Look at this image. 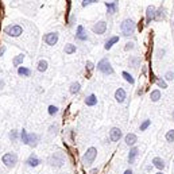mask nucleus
<instances>
[{"label": "nucleus", "mask_w": 174, "mask_h": 174, "mask_svg": "<svg viewBox=\"0 0 174 174\" xmlns=\"http://www.w3.org/2000/svg\"><path fill=\"white\" fill-rule=\"evenodd\" d=\"M153 165H154L157 169H159V170H163V169H165V162H163V159L159 158V157H155V158L153 159Z\"/></svg>", "instance_id": "obj_25"}, {"label": "nucleus", "mask_w": 174, "mask_h": 174, "mask_svg": "<svg viewBox=\"0 0 174 174\" xmlns=\"http://www.w3.org/2000/svg\"><path fill=\"white\" fill-rule=\"evenodd\" d=\"M157 174H163V173H162V172H159V173H157Z\"/></svg>", "instance_id": "obj_48"}, {"label": "nucleus", "mask_w": 174, "mask_h": 174, "mask_svg": "<svg viewBox=\"0 0 174 174\" xmlns=\"http://www.w3.org/2000/svg\"><path fill=\"white\" fill-rule=\"evenodd\" d=\"M124 142L127 146H134V144L138 142V136H136L135 134H127L124 138Z\"/></svg>", "instance_id": "obj_16"}, {"label": "nucleus", "mask_w": 174, "mask_h": 174, "mask_svg": "<svg viewBox=\"0 0 174 174\" xmlns=\"http://www.w3.org/2000/svg\"><path fill=\"white\" fill-rule=\"evenodd\" d=\"M155 12H157V8L154 6H149L146 8V23L147 24L151 23V20L155 19Z\"/></svg>", "instance_id": "obj_10"}, {"label": "nucleus", "mask_w": 174, "mask_h": 174, "mask_svg": "<svg viewBox=\"0 0 174 174\" xmlns=\"http://www.w3.org/2000/svg\"><path fill=\"white\" fill-rule=\"evenodd\" d=\"M50 166H54V168H61L62 165L65 163V158L61 153H54L53 155H50L49 159H47Z\"/></svg>", "instance_id": "obj_4"}, {"label": "nucleus", "mask_w": 174, "mask_h": 174, "mask_svg": "<svg viewBox=\"0 0 174 174\" xmlns=\"http://www.w3.org/2000/svg\"><path fill=\"white\" fill-rule=\"evenodd\" d=\"M47 68H49V62H47L46 60H39L38 65H36V70H38L39 73H43L47 70Z\"/></svg>", "instance_id": "obj_19"}, {"label": "nucleus", "mask_w": 174, "mask_h": 174, "mask_svg": "<svg viewBox=\"0 0 174 174\" xmlns=\"http://www.w3.org/2000/svg\"><path fill=\"white\" fill-rule=\"evenodd\" d=\"M19 138H20L22 142H23V143L26 144V140H27V132H26V129H22V131H20Z\"/></svg>", "instance_id": "obj_36"}, {"label": "nucleus", "mask_w": 174, "mask_h": 174, "mask_svg": "<svg viewBox=\"0 0 174 174\" xmlns=\"http://www.w3.org/2000/svg\"><path fill=\"white\" fill-rule=\"evenodd\" d=\"M2 162L7 168H14L18 163V155L15 153H6L2 158Z\"/></svg>", "instance_id": "obj_6"}, {"label": "nucleus", "mask_w": 174, "mask_h": 174, "mask_svg": "<svg viewBox=\"0 0 174 174\" xmlns=\"http://www.w3.org/2000/svg\"><path fill=\"white\" fill-rule=\"evenodd\" d=\"M115 99H116L117 103H124L125 99H127V93H125V91L123 89V88H119L116 92H115Z\"/></svg>", "instance_id": "obj_14"}, {"label": "nucleus", "mask_w": 174, "mask_h": 174, "mask_svg": "<svg viewBox=\"0 0 174 174\" xmlns=\"http://www.w3.org/2000/svg\"><path fill=\"white\" fill-rule=\"evenodd\" d=\"M26 163H27L28 166H30V168H36V166H38L39 163H40V159L36 157L35 154H31L30 157L27 158V161H26Z\"/></svg>", "instance_id": "obj_15"}, {"label": "nucleus", "mask_w": 174, "mask_h": 174, "mask_svg": "<svg viewBox=\"0 0 174 174\" xmlns=\"http://www.w3.org/2000/svg\"><path fill=\"white\" fill-rule=\"evenodd\" d=\"M95 69V64L93 62H91V61H88L87 62V70H88V77L91 76V73H92V70Z\"/></svg>", "instance_id": "obj_34"}, {"label": "nucleus", "mask_w": 174, "mask_h": 174, "mask_svg": "<svg viewBox=\"0 0 174 174\" xmlns=\"http://www.w3.org/2000/svg\"><path fill=\"white\" fill-rule=\"evenodd\" d=\"M85 104L88 107H95L97 104V97H96V95L91 93L89 96H87V99H85Z\"/></svg>", "instance_id": "obj_18"}, {"label": "nucleus", "mask_w": 174, "mask_h": 174, "mask_svg": "<svg viewBox=\"0 0 174 174\" xmlns=\"http://www.w3.org/2000/svg\"><path fill=\"white\" fill-rule=\"evenodd\" d=\"M96 68H97V70L99 72H101L103 74H113V68H112L111 62L107 60V58L100 60L97 62V65H96Z\"/></svg>", "instance_id": "obj_2"}, {"label": "nucleus", "mask_w": 174, "mask_h": 174, "mask_svg": "<svg viewBox=\"0 0 174 174\" xmlns=\"http://www.w3.org/2000/svg\"><path fill=\"white\" fill-rule=\"evenodd\" d=\"M173 6H174V4H173Z\"/></svg>", "instance_id": "obj_51"}, {"label": "nucleus", "mask_w": 174, "mask_h": 174, "mask_svg": "<svg viewBox=\"0 0 174 174\" xmlns=\"http://www.w3.org/2000/svg\"><path fill=\"white\" fill-rule=\"evenodd\" d=\"M92 31H93L95 34H97V35H103V34H104V32L107 31V22H104V20L97 22L96 24H93V27H92Z\"/></svg>", "instance_id": "obj_8"}, {"label": "nucleus", "mask_w": 174, "mask_h": 174, "mask_svg": "<svg viewBox=\"0 0 174 174\" xmlns=\"http://www.w3.org/2000/svg\"><path fill=\"white\" fill-rule=\"evenodd\" d=\"M76 39L77 40H81V42H85L88 40V32L87 30L84 28V26H77V30H76Z\"/></svg>", "instance_id": "obj_9"}, {"label": "nucleus", "mask_w": 174, "mask_h": 174, "mask_svg": "<svg viewBox=\"0 0 174 174\" xmlns=\"http://www.w3.org/2000/svg\"><path fill=\"white\" fill-rule=\"evenodd\" d=\"M120 138H121V129L117 128V127L111 128V131H109V139H111V142H117V140H120Z\"/></svg>", "instance_id": "obj_11"}, {"label": "nucleus", "mask_w": 174, "mask_h": 174, "mask_svg": "<svg viewBox=\"0 0 174 174\" xmlns=\"http://www.w3.org/2000/svg\"><path fill=\"white\" fill-rule=\"evenodd\" d=\"M58 38H60V35H58L57 31L47 32V34L43 35V42H45L46 45H49V46H54L55 43L58 42Z\"/></svg>", "instance_id": "obj_7"}, {"label": "nucleus", "mask_w": 174, "mask_h": 174, "mask_svg": "<svg viewBox=\"0 0 174 174\" xmlns=\"http://www.w3.org/2000/svg\"><path fill=\"white\" fill-rule=\"evenodd\" d=\"M165 18H166V10L163 8V7H161V8L157 10V12H155V19L154 20L159 22V20H163Z\"/></svg>", "instance_id": "obj_23"}, {"label": "nucleus", "mask_w": 174, "mask_h": 174, "mask_svg": "<svg viewBox=\"0 0 174 174\" xmlns=\"http://www.w3.org/2000/svg\"><path fill=\"white\" fill-rule=\"evenodd\" d=\"M138 30H139V31L143 30V20H140L139 23H138Z\"/></svg>", "instance_id": "obj_44"}, {"label": "nucleus", "mask_w": 174, "mask_h": 174, "mask_svg": "<svg viewBox=\"0 0 174 174\" xmlns=\"http://www.w3.org/2000/svg\"><path fill=\"white\" fill-rule=\"evenodd\" d=\"M4 85H6V83H4V80H2L0 79V91L3 89V88H4Z\"/></svg>", "instance_id": "obj_46"}, {"label": "nucleus", "mask_w": 174, "mask_h": 174, "mask_svg": "<svg viewBox=\"0 0 174 174\" xmlns=\"http://www.w3.org/2000/svg\"><path fill=\"white\" fill-rule=\"evenodd\" d=\"M173 27H174V20H173Z\"/></svg>", "instance_id": "obj_49"}, {"label": "nucleus", "mask_w": 174, "mask_h": 174, "mask_svg": "<svg viewBox=\"0 0 174 174\" xmlns=\"http://www.w3.org/2000/svg\"><path fill=\"white\" fill-rule=\"evenodd\" d=\"M23 61H24V54H18L12 60V65L15 66V68H19V66L23 64Z\"/></svg>", "instance_id": "obj_26"}, {"label": "nucleus", "mask_w": 174, "mask_h": 174, "mask_svg": "<svg viewBox=\"0 0 174 174\" xmlns=\"http://www.w3.org/2000/svg\"><path fill=\"white\" fill-rule=\"evenodd\" d=\"M80 91H81V84L80 83H72V84H70L69 92L72 95H79Z\"/></svg>", "instance_id": "obj_24"}, {"label": "nucleus", "mask_w": 174, "mask_h": 174, "mask_svg": "<svg viewBox=\"0 0 174 174\" xmlns=\"http://www.w3.org/2000/svg\"><path fill=\"white\" fill-rule=\"evenodd\" d=\"M128 64H129V66H132V68H138L140 65V58L139 57H129Z\"/></svg>", "instance_id": "obj_28"}, {"label": "nucleus", "mask_w": 174, "mask_h": 174, "mask_svg": "<svg viewBox=\"0 0 174 174\" xmlns=\"http://www.w3.org/2000/svg\"><path fill=\"white\" fill-rule=\"evenodd\" d=\"M96 3H97V0H84V2L81 3V6H83V7H88L91 4H96Z\"/></svg>", "instance_id": "obj_38"}, {"label": "nucleus", "mask_w": 174, "mask_h": 174, "mask_svg": "<svg viewBox=\"0 0 174 174\" xmlns=\"http://www.w3.org/2000/svg\"><path fill=\"white\" fill-rule=\"evenodd\" d=\"M47 112H49V115H55L58 112V107H55V105H49V108H47Z\"/></svg>", "instance_id": "obj_33"}, {"label": "nucleus", "mask_w": 174, "mask_h": 174, "mask_svg": "<svg viewBox=\"0 0 174 174\" xmlns=\"http://www.w3.org/2000/svg\"><path fill=\"white\" fill-rule=\"evenodd\" d=\"M150 124H151V120H149V119H146V120H144V121H143V123H142V124H140V127H139V129H140V131H146V129H147V128H149V127H150Z\"/></svg>", "instance_id": "obj_30"}, {"label": "nucleus", "mask_w": 174, "mask_h": 174, "mask_svg": "<svg viewBox=\"0 0 174 174\" xmlns=\"http://www.w3.org/2000/svg\"><path fill=\"white\" fill-rule=\"evenodd\" d=\"M117 42H119V36H117V35H115V36H111V38H109V39H108V40H107V42H105V45H104V49H105V50H109L111 47H112V46L115 45V43H117Z\"/></svg>", "instance_id": "obj_20"}, {"label": "nucleus", "mask_w": 174, "mask_h": 174, "mask_svg": "<svg viewBox=\"0 0 174 174\" xmlns=\"http://www.w3.org/2000/svg\"><path fill=\"white\" fill-rule=\"evenodd\" d=\"M144 93V89H143V88H140V89H138V92H136V95H138V96H142Z\"/></svg>", "instance_id": "obj_45"}, {"label": "nucleus", "mask_w": 174, "mask_h": 174, "mask_svg": "<svg viewBox=\"0 0 174 174\" xmlns=\"http://www.w3.org/2000/svg\"><path fill=\"white\" fill-rule=\"evenodd\" d=\"M96 157H97V150H96L95 147H89V149L87 150V153L84 154V157H83V163L87 165V166L92 165L93 163V161L96 159Z\"/></svg>", "instance_id": "obj_5"}, {"label": "nucleus", "mask_w": 174, "mask_h": 174, "mask_svg": "<svg viewBox=\"0 0 174 174\" xmlns=\"http://www.w3.org/2000/svg\"><path fill=\"white\" fill-rule=\"evenodd\" d=\"M124 174H132V170L131 169H128V170H125Z\"/></svg>", "instance_id": "obj_47"}, {"label": "nucleus", "mask_w": 174, "mask_h": 174, "mask_svg": "<svg viewBox=\"0 0 174 174\" xmlns=\"http://www.w3.org/2000/svg\"><path fill=\"white\" fill-rule=\"evenodd\" d=\"M6 50H7V47H6V46H2V47H0V57H3V55H4Z\"/></svg>", "instance_id": "obj_43"}, {"label": "nucleus", "mask_w": 174, "mask_h": 174, "mask_svg": "<svg viewBox=\"0 0 174 174\" xmlns=\"http://www.w3.org/2000/svg\"><path fill=\"white\" fill-rule=\"evenodd\" d=\"M18 138H19V134H18L16 129H12V131L10 132V139L12 140V142H15V140H18Z\"/></svg>", "instance_id": "obj_32"}, {"label": "nucleus", "mask_w": 174, "mask_h": 174, "mask_svg": "<svg viewBox=\"0 0 174 174\" xmlns=\"http://www.w3.org/2000/svg\"><path fill=\"white\" fill-rule=\"evenodd\" d=\"M165 80L166 81H174V72H166Z\"/></svg>", "instance_id": "obj_37"}, {"label": "nucleus", "mask_w": 174, "mask_h": 174, "mask_svg": "<svg viewBox=\"0 0 174 174\" xmlns=\"http://www.w3.org/2000/svg\"><path fill=\"white\" fill-rule=\"evenodd\" d=\"M57 129H58V124H51L50 128H49V132H50V134H55V132H57Z\"/></svg>", "instance_id": "obj_41"}, {"label": "nucleus", "mask_w": 174, "mask_h": 174, "mask_svg": "<svg viewBox=\"0 0 174 174\" xmlns=\"http://www.w3.org/2000/svg\"><path fill=\"white\" fill-rule=\"evenodd\" d=\"M134 47H135V43L134 42H127V43H125V46H124V50L128 51V50H132Z\"/></svg>", "instance_id": "obj_39"}, {"label": "nucleus", "mask_w": 174, "mask_h": 174, "mask_svg": "<svg viewBox=\"0 0 174 174\" xmlns=\"http://www.w3.org/2000/svg\"><path fill=\"white\" fill-rule=\"evenodd\" d=\"M166 140L168 142H174V129H170V131L166 132Z\"/></svg>", "instance_id": "obj_31"}, {"label": "nucleus", "mask_w": 174, "mask_h": 174, "mask_svg": "<svg viewBox=\"0 0 174 174\" xmlns=\"http://www.w3.org/2000/svg\"><path fill=\"white\" fill-rule=\"evenodd\" d=\"M162 97V93H161V91L159 89H154V91H151V93H150V99H151V101L153 103H157L159 101Z\"/></svg>", "instance_id": "obj_22"}, {"label": "nucleus", "mask_w": 174, "mask_h": 174, "mask_svg": "<svg viewBox=\"0 0 174 174\" xmlns=\"http://www.w3.org/2000/svg\"><path fill=\"white\" fill-rule=\"evenodd\" d=\"M117 2H119V0H115V2H107L105 3L107 11H108L109 15H115V14L117 12Z\"/></svg>", "instance_id": "obj_13"}, {"label": "nucleus", "mask_w": 174, "mask_h": 174, "mask_svg": "<svg viewBox=\"0 0 174 174\" xmlns=\"http://www.w3.org/2000/svg\"><path fill=\"white\" fill-rule=\"evenodd\" d=\"M165 53H166L165 49H159L157 51V58H159V60H161V58H163L165 57Z\"/></svg>", "instance_id": "obj_40"}, {"label": "nucleus", "mask_w": 174, "mask_h": 174, "mask_svg": "<svg viewBox=\"0 0 174 174\" xmlns=\"http://www.w3.org/2000/svg\"><path fill=\"white\" fill-rule=\"evenodd\" d=\"M121 76H123V79H124L125 81H127V83H129V84H131V85H134V84H135V80H134V77H132L131 74H129L128 72H125V70H124V72L121 73Z\"/></svg>", "instance_id": "obj_29"}, {"label": "nucleus", "mask_w": 174, "mask_h": 174, "mask_svg": "<svg viewBox=\"0 0 174 174\" xmlns=\"http://www.w3.org/2000/svg\"><path fill=\"white\" fill-rule=\"evenodd\" d=\"M39 142V136L35 134V132H30V134H27V140H26V144H28V146L31 147H35L36 144Z\"/></svg>", "instance_id": "obj_12"}, {"label": "nucleus", "mask_w": 174, "mask_h": 174, "mask_svg": "<svg viewBox=\"0 0 174 174\" xmlns=\"http://www.w3.org/2000/svg\"><path fill=\"white\" fill-rule=\"evenodd\" d=\"M76 50H77V47H76V45H73V43H68V45H65V49H64L65 54H69V55L74 54Z\"/></svg>", "instance_id": "obj_27"}, {"label": "nucleus", "mask_w": 174, "mask_h": 174, "mask_svg": "<svg viewBox=\"0 0 174 174\" xmlns=\"http://www.w3.org/2000/svg\"><path fill=\"white\" fill-rule=\"evenodd\" d=\"M18 74L20 77H30L31 76V69L26 68V66H19L18 68Z\"/></svg>", "instance_id": "obj_21"}, {"label": "nucleus", "mask_w": 174, "mask_h": 174, "mask_svg": "<svg viewBox=\"0 0 174 174\" xmlns=\"http://www.w3.org/2000/svg\"><path fill=\"white\" fill-rule=\"evenodd\" d=\"M138 154H139L138 147H132V149L129 150V154H128V163H134L135 158L138 157Z\"/></svg>", "instance_id": "obj_17"}, {"label": "nucleus", "mask_w": 174, "mask_h": 174, "mask_svg": "<svg viewBox=\"0 0 174 174\" xmlns=\"http://www.w3.org/2000/svg\"><path fill=\"white\" fill-rule=\"evenodd\" d=\"M173 117H174V111H173Z\"/></svg>", "instance_id": "obj_50"}, {"label": "nucleus", "mask_w": 174, "mask_h": 174, "mask_svg": "<svg viewBox=\"0 0 174 174\" xmlns=\"http://www.w3.org/2000/svg\"><path fill=\"white\" fill-rule=\"evenodd\" d=\"M136 28V23L132 19H124L120 24V31L124 36H129L135 32Z\"/></svg>", "instance_id": "obj_1"}, {"label": "nucleus", "mask_w": 174, "mask_h": 174, "mask_svg": "<svg viewBox=\"0 0 174 174\" xmlns=\"http://www.w3.org/2000/svg\"><path fill=\"white\" fill-rule=\"evenodd\" d=\"M22 32H23V28L19 24H11L4 28V34L11 36V38H18V36L22 35Z\"/></svg>", "instance_id": "obj_3"}, {"label": "nucleus", "mask_w": 174, "mask_h": 174, "mask_svg": "<svg viewBox=\"0 0 174 174\" xmlns=\"http://www.w3.org/2000/svg\"><path fill=\"white\" fill-rule=\"evenodd\" d=\"M157 85H158L159 88H162V89H166V88H168V84H166V81L162 80V79H158V80H157Z\"/></svg>", "instance_id": "obj_35"}, {"label": "nucleus", "mask_w": 174, "mask_h": 174, "mask_svg": "<svg viewBox=\"0 0 174 174\" xmlns=\"http://www.w3.org/2000/svg\"><path fill=\"white\" fill-rule=\"evenodd\" d=\"M76 22V15H70V18L68 19V26H73Z\"/></svg>", "instance_id": "obj_42"}]
</instances>
